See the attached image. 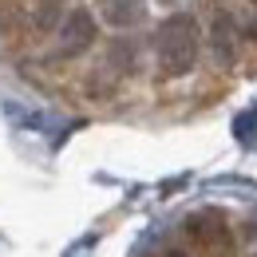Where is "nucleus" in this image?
Here are the masks:
<instances>
[{
	"instance_id": "0eeeda50",
	"label": "nucleus",
	"mask_w": 257,
	"mask_h": 257,
	"mask_svg": "<svg viewBox=\"0 0 257 257\" xmlns=\"http://www.w3.org/2000/svg\"><path fill=\"white\" fill-rule=\"evenodd\" d=\"M166 257H186V253H182V249H170V253H166Z\"/></svg>"
},
{
	"instance_id": "f03ea898",
	"label": "nucleus",
	"mask_w": 257,
	"mask_h": 257,
	"mask_svg": "<svg viewBox=\"0 0 257 257\" xmlns=\"http://www.w3.org/2000/svg\"><path fill=\"white\" fill-rule=\"evenodd\" d=\"M95 16L87 8H71L60 20V56H83L95 44Z\"/></svg>"
},
{
	"instance_id": "423d86ee",
	"label": "nucleus",
	"mask_w": 257,
	"mask_h": 257,
	"mask_svg": "<svg viewBox=\"0 0 257 257\" xmlns=\"http://www.w3.org/2000/svg\"><path fill=\"white\" fill-rule=\"evenodd\" d=\"M159 4H162V8H174V4H178V0H159Z\"/></svg>"
},
{
	"instance_id": "39448f33",
	"label": "nucleus",
	"mask_w": 257,
	"mask_h": 257,
	"mask_svg": "<svg viewBox=\"0 0 257 257\" xmlns=\"http://www.w3.org/2000/svg\"><path fill=\"white\" fill-rule=\"evenodd\" d=\"M56 12H60V8H56V0H52V4H44V8H40V16H36V24H40V28H52V24L60 20Z\"/></svg>"
},
{
	"instance_id": "6e6552de",
	"label": "nucleus",
	"mask_w": 257,
	"mask_h": 257,
	"mask_svg": "<svg viewBox=\"0 0 257 257\" xmlns=\"http://www.w3.org/2000/svg\"><path fill=\"white\" fill-rule=\"evenodd\" d=\"M249 4H253V8H257V0H249Z\"/></svg>"
},
{
	"instance_id": "f257e3e1",
	"label": "nucleus",
	"mask_w": 257,
	"mask_h": 257,
	"mask_svg": "<svg viewBox=\"0 0 257 257\" xmlns=\"http://www.w3.org/2000/svg\"><path fill=\"white\" fill-rule=\"evenodd\" d=\"M155 48H159V71L166 79H178L198 64V52H202V32H198V20L190 12H174L159 24L155 36Z\"/></svg>"
},
{
	"instance_id": "7ed1b4c3",
	"label": "nucleus",
	"mask_w": 257,
	"mask_h": 257,
	"mask_svg": "<svg viewBox=\"0 0 257 257\" xmlns=\"http://www.w3.org/2000/svg\"><path fill=\"white\" fill-rule=\"evenodd\" d=\"M210 52L218 56L222 67H229L237 60V32H233V20H229L225 12L214 20V28H210Z\"/></svg>"
},
{
	"instance_id": "20e7f679",
	"label": "nucleus",
	"mask_w": 257,
	"mask_h": 257,
	"mask_svg": "<svg viewBox=\"0 0 257 257\" xmlns=\"http://www.w3.org/2000/svg\"><path fill=\"white\" fill-rule=\"evenodd\" d=\"M143 0H103V20L111 28H135L143 20Z\"/></svg>"
}]
</instances>
